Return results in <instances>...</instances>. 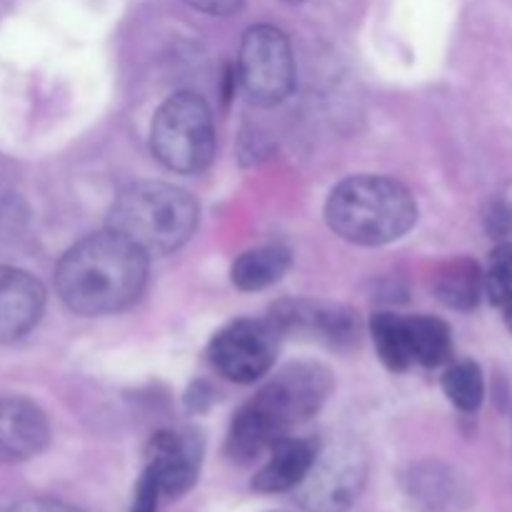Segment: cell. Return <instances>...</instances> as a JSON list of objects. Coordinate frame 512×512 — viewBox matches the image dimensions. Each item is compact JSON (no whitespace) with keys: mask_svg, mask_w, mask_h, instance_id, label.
I'll return each instance as SVG.
<instances>
[{"mask_svg":"<svg viewBox=\"0 0 512 512\" xmlns=\"http://www.w3.org/2000/svg\"><path fill=\"white\" fill-rule=\"evenodd\" d=\"M148 280V253L105 230L75 243L60 258L55 288L73 313L113 315L138 300Z\"/></svg>","mask_w":512,"mask_h":512,"instance_id":"obj_1","label":"cell"},{"mask_svg":"<svg viewBox=\"0 0 512 512\" xmlns=\"http://www.w3.org/2000/svg\"><path fill=\"white\" fill-rule=\"evenodd\" d=\"M325 220L338 238L373 248L403 238L418 220V205L398 180L353 175L328 195Z\"/></svg>","mask_w":512,"mask_h":512,"instance_id":"obj_2","label":"cell"},{"mask_svg":"<svg viewBox=\"0 0 512 512\" xmlns=\"http://www.w3.org/2000/svg\"><path fill=\"white\" fill-rule=\"evenodd\" d=\"M198 228V203L193 195L170 183L130 185L118 195L108 215V230L123 235L143 253H173L183 248Z\"/></svg>","mask_w":512,"mask_h":512,"instance_id":"obj_3","label":"cell"},{"mask_svg":"<svg viewBox=\"0 0 512 512\" xmlns=\"http://www.w3.org/2000/svg\"><path fill=\"white\" fill-rule=\"evenodd\" d=\"M153 155L173 173H200L215 155V125L208 103L198 93H175L150 125Z\"/></svg>","mask_w":512,"mask_h":512,"instance_id":"obj_4","label":"cell"},{"mask_svg":"<svg viewBox=\"0 0 512 512\" xmlns=\"http://www.w3.org/2000/svg\"><path fill=\"white\" fill-rule=\"evenodd\" d=\"M330 390L333 375L325 365L293 363L280 370L243 410L258 423L270 443H278L323 408Z\"/></svg>","mask_w":512,"mask_h":512,"instance_id":"obj_5","label":"cell"},{"mask_svg":"<svg viewBox=\"0 0 512 512\" xmlns=\"http://www.w3.org/2000/svg\"><path fill=\"white\" fill-rule=\"evenodd\" d=\"M368 483V453L348 435L318 443L308 473L293 490L305 512H345Z\"/></svg>","mask_w":512,"mask_h":512,"instance_id":"obj_6","label":"cell"},{"mask_svg":"<svg viewBox=\"0 0 512 512\" xmlns=\"http://www.w3.org/2000/svg\"><path fill=\"white\" fill-rule=\"evenodd\" d=\"M238 83L255 105L283 103L295 85V58L288 35L275 25H253L240 43Z\"/></svg>","mask_w":512,"mask_h":512,"instance_id":"obj_7","label":"cell"},{"mask_svg":"<svg viewBox=\"0 0 512 512\" xmlns=\"http://www.w3.org/2000/svg\"><path fill=\"white\" fill-rule=\"evenodd\" d=\"M280 328L275 320H235L210 343V363L233 383H255L275 363Z\"/></svg>","mask_w":512,"mask_h":512,"instance_id":"obj_8","label":"cell"},{"mask_svg":"<svg viewBox=\"0 0 512 512\" xmlns=\"http://www.w3.org/2000/svg\"><path fill=\"white\" fill-rule=\"evenodd\" d=\"M200 455H203V445L198 435L160 430L145 448V468L155 475L160 493L178 498L188 493L198 480Z\"/></svg>","mask_w":512,"mask_h":512,"instance_id":"obj_9","label":"cell"},{"mask_svg":"<svg viewBox=\"0 0 512 512\" xmlns=\"http://www.w3.org/2000/svg\"><path fill=\"white\" fill-rule=\"evenodd\" d=\"M48 440V418L33 400L0 398V463L13 465L35 458Z\"/></svg>","mask_w":512,"mask_h":512,"instance_id":"obj_10","label":"cell"},{"mask_svg":"<svg viewBox=\"0 0 512 512\" xmlns=\"http://www.w3.org/2000/svg\"><path fill=\"white\" fill-rule=\"evenodd\" d=\"M45 290L35 275L0 265V343H15L38 325Z\"/></svg>","mask_w":512,"mask_h":512,"instance_id":"obj_11","label":"cell"},{"mask_svg":"<svg viewBox=\"0 0 512 512\" xmlns=\"http://www.w3.org/2000/svg\"><path fill=\"white\" fill-rule=\"evenodd\" d=\"M405 493L425 512H460L473 500L468 480L440 460L413 465L405 475Z\"/></svg>","mask_w":512,"mask_h":512,"instance_id":"obj_12","label":"cell"},{"mask_svg":"<svg viewBox=\"0 0 512 512\" xmlns=\"http://www.w3.org/2000/svg\"><path fill=\"white\" fill-rule=\"evenodd\" d=\"M318 443L305 438H280L270 445V455L263 468L253 478V488L258 493H288L300 485L308 473Z\"/></svg>","mask_w":512,"mask_h":512,"instance_id":"obj_13","label":"cell"},{"mask_svg":"<svg viewBox=\"0 0 512 512\" xmlns=\"http://www.w3.org/2000/svg\"><path fill=\"white\" fill-rule=\"evenodd\" d=\"M290 268V250L283 245H260V248L248 250L233 263L230 278L238 290L255 293L268 285L278 283Z\"/></svg>","mask_w":512,"mask_h":512,"instance_id":"obj_14","label":"cell"},{"mask_svg":"<svg viewBox=\"0 0 512 512\" xmlns=\"http://www.w3.org/2000/svg\"><path fill=\"white\" fill-rule=\"evenodd\" d=\"M435 295L455 310H473L483 295V270L470 258L443 265L435 275Z\"/></svg>","mask_w":512,"mask_h":512,"instance_id":"obj_15","label":"cell"},{"mask_svg":"<svg viewBox=\"0 0 512 512\" xmlns=\"http://www.w3.org/2000/svg\"><path fill=\"white\" fill-rule=\"evenodd\" d=\"M405 330H408L413 363L425 365V368H438V365L448 363L453 355V338L443 320L430 318V315L405 318Z\"/></svg>","mask_w":512,"mask_h":512,"instance_id":"obj_16","label":"cell"},{"mask_svg":"<svg viewBox=\"0 0 512 512\" xmlns=\"http://www.w3.org/2000/svg\"><path fill=\"white\" fill-rule=\"evenodd\" d=\"M370 333H373L375 350H378L385 368H390L393 373H403V370H408L413 365L405 318H400L395 313H378L373 318V323H370Z\"/></svg>","mask_w":512,"mask_h":512,"instance_id":"obj_17","label":"cell"},{"mask_svg":"<svg viewBox=\"0 0 512 512\" xmlns=\"http://www.w3.org/2000/svg\"><path fill=\"white\" fill-rule=\"evenodd\" d=\"M443 390L455 408H460L463 413H475L485 395L483 373L473 360L450 365L443 375Z\"/></svg>","mask_w":512,"mask_h":512,"instance_id":"obj_18","label":"cell"},{"mask_svg":"<svg viewBox=\"0 0 512 512\" xmlns=\"http://www.w3.org/2000/svg\"><path fill=\"white\" fill-rule=\"evenodd\" d=\"M483 290L490 303L500 305L512 290V243H503L490 255V268L483 275Z\"/></svg>","mask_w":512,"mask_h":512,"instance_id":"obj_19","label":"cell"},{"mask_svg":"<svg viewBox=\"0 0 512 512\" xmlns=\"http://www.w3.org/2000/svg\"><path fill=\"white\" fill-rule=\"evenodd\" d=\"M160 485L155 480V475L148 468L143 470L138 480V488H135L133 498V510L130 512H158V498H160Z\"/></svg>","mask_w":512,"mask_h":512,"instance_id":"obj_20","label":"cell"},{"mask_svg":"<svg viewBox=\"0 0 512 512\" xmlns=\"http://www.w3.org/2000/svg\"><path fill=\"white\" fill-rule=\"evenodd\" d=\"M8 512H83L78 510L75 505L63 503V500H53V498H28L15 503Z\"/></svg>","mask_w":512,"mask_h":512,"instance_id":"obj_21","label":"cell"},{"mask_svg":"<svg viewBox=\"0 0 512 512\" xmlns=\"http://www.w3.org/2000/svg\"><path fill=\"white\" fill-rule=\"evenodd\" d=\"M195 10L208 15H230L243 5V0H185Z\"/></svg>","mask_w":512,"mask_h":512,"instance_id":"obj_22","label":"cell"},{"mask_svg":"<svg viewBox=\"0 0 512 512\" xmlns=\"http://www.w3.org/2000/svg\"><path fill=\"white\" fill-rule=\"evenodd\" d=\"M488 225L495 235H505L512 230V210L508 205H495L493 213L488 215Z\"/></svg>","mask_w":512,"mask_h":512,"instance_id":"obj_23","label":"cell"},{"mask_svg":"<svg viewBox=\"0 0 512 512\" xmlns=\"http://www.w3.org/2000/svg\"><path fill=\"white\" fill-rule=\"evenodd\" d=\"M500 305H503V318H505V325H508L510 333H512V290H510L508 298H505L503 303H500Z\"/></svg>","mask_w":512,"mask_h":512,"instance_id":"obj_24","label":"cell"},{"mask_svg":"<svg viewBox=\"0 0 512 512\" xmlns=\"http://www.w3.org/2000/svg\"><path fill=\"white\" fill-rule=\"evenodd\" d=\"M285 3H305V0H285Z\"/></svg>","mask_w":512,"mask_h":512,"instance_id":"obj_25","label":"cell"}]
</instances>
